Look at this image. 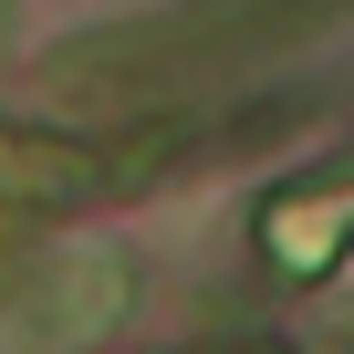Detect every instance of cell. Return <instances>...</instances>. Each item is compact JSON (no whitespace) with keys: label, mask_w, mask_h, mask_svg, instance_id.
I'll return each mask as SVG.
<instances>
[{"label":"cell","mask_w":354,"mask_h":354,"mask_svg":"<svg viewBox=\"0 0 354 354\" xmlns=\"http://www.w3.org/2000/svg\"><path fill=\"white\" fill-rule=\"evenodd\" d=\"M125 302H136V261L125 250H63L21 292H0V354H73L104 323H125Z\"/></svg>","instance_id":"cell-1"}]
</instances>
